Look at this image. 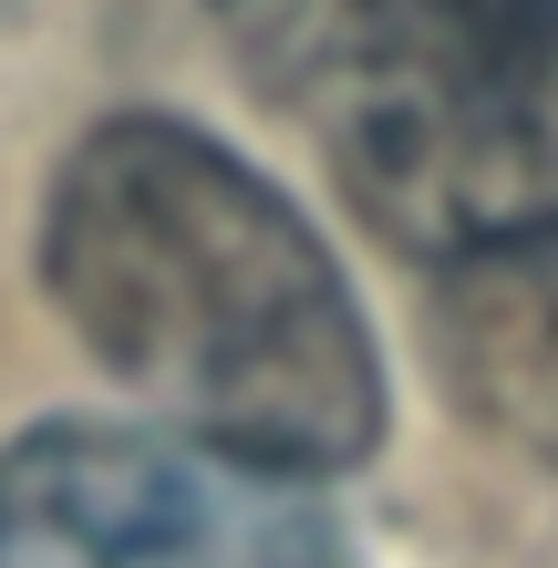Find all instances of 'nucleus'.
Returning a JSON list of instances; mask_svg holds the SVG:
<instances>
[{
    "mask_svg": "<svg viewBox=\"0 0 558 568\" xmlns=\"http://www.w3.org/2000/svg\"><path fill=\"white\" fill-rule=\"evenodd\" d=\"M42 270L93 362L196 445L321 476L383 434V362L332 248L176 114H114L62 155Z\"/></svg>",
    "mask_w": 558,
    "mask_h": 568,
    "instance_id": "1",
    "label": "nucleus"
},
{
    "mask_svg": "<svg viewBox=\"0 0 558 568\" xmlns=\"http://www.w3.org/2000/svg\"><path fill=\"white\" fill-rule=\"evenodd\" d=\"M424 342L455 414L558 476V239L445 258Z\"/></svg>",
    "mask_w": 558,
    "mask_h": 568,
    "instance_id": "4",
    "label": "nucleus"
},
{
    "mask_svg": "<svg viewBox=\"0 0 558 568\" xmlns=\"http://www.w3.org/2000/svg\"><path fill=\"white\" fill-rule=\"evenodd\" d=\"M311 124L342 196L414 258L558 239V0H207Z\"/></svg>",
    "mask_w": 558,
    "mask_h": 568,
    "instance_id": "2",
    "label": "nucleus"
},
{
    "mask_svg": "<svg viewBox=\"0 0 558 568\" xmlns=\"http://www.w3.org/2000/svg\"><path fill=\"white\" fill-rule=\"evenodd\" d=\"M0 568H332L301 476L196 434L42 424L0 455Z\"/></svg>",
    "mask_w": 558,
    "mask_h": 568,
    "instance_id": "3",
    "label": "nucleus"
}]
</instances>
